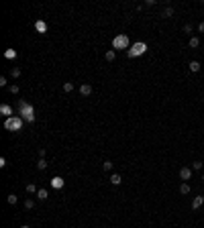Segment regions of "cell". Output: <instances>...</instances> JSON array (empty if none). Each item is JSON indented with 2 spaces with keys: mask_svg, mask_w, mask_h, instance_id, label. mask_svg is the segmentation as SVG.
I'll return each mask as SVG.
<instances>
[{
  "mask_svg": "<svg viewBox=\"0 0 204 228\" xmlns=\"http://www.w3.org/2000/svg\"><path fill=\"white\" fill-rule=\"evenodd\" d=\"M35 29H37V33L45 35L47 33V22H45V20H37V22H35Z\"/></svg>",
  "mask_w": 204,
  "mask_h": 228,
  "instance_id": "52a82bcc",
  "label": "cell"
},
{
  "mask_svg": "<svg viewBox=\"0 0 204 228\" xmlns=\"http://www.w3.org/2000/svg\"><path fill=\"white\" fill-rule=\"evenodd\" d=\"M161 16H163V19H171V16H174V8H171V6H165V8L161 10Z\"/></svg>",
  "mask_w": 204,
  "mask_h": 228,
  "instance_id": "8fae6325",
  "label": "cell"
},
{
  "mask_svg": "<svg viewBox=\"0 0 204 228\" xmlns=\"http://www.w3.org/2000/svg\"><path fill=\"white\" fill-rule=\"evenodd\" d=\"M202 165H204L202 161H194V163H192V169H196V171H200V169H202Z\"/></svg>",
  "mask_w": 204,
  "mask_h": 228,
  "instance_id": "484cf974",
  "label": "cell"
},
{
  "mask_svg": "<svg viewBox=\"0 0 204 228\" xmlns=\"http://www.w3.org/2000/svg\"><path fill=\"white\" fill-rule=\"evenodd\" d=\"M4 126H6L8 130H12V133H19L20 128H23V118H20V116H10V118H6Z\"/></svg>",
  "mask_w": 204,
  "mask_h": 228,
  "instance_id": "3957f363",
  "label": "cell"
},
{
  "mask_svg": "<svg viewBox=\"0 0 204 228\" xmlns=\"http://www.w3.org/2000/svg\"><path fill=\"white\" fill-rule=\"evenodd\" d=\"M129 45H131V41H129V37H127L125 33L116 35L114 39H112V49H114V51H121V49L129 51Z\"/></svg>",
  "mask_w": 204,
  "mask_h": 228,
  "instance_id": "7a4b0ae2",
  "label": "cell"
},
{
  "mask_svg": "<svg viewBox=\"0 0 204 228\" xmlns=\"http://www.w3.org/2000/svg\"><path fill=\"white\" fill-rule=\"evenodd\" d=\"M10 75H12V80L20 78V69H19V67H12V69H10Z\"/></svg>",
  "mask_w": 204,
  "mask_h": 228,
  "instance_id": "603a6c76",
  "label": "cell"
},
{
  "mask_svg": "<svg viewBox=\"0 0 204 228\" xmlns=\"http://www.w3.org/2000/svg\"><path fill=\"white\" fill-rule=\"evenodd\" d=\"M0 114L6 116V118H10V116H12V108L8 106V104H2V106H0Z\"/></svg>",
  "mask_w": 204,
  "mask_h": 228,
  "instance_id": "9c48e42d",
  "label": "cell"
},
{
  "mask_svg": "<svg viewBox=\"0 0 204 228\" xmlns=\"http://www.w3.org/2000/svg\"><path fill=\"white\" fill-rule=\"evenodd\" d=\"M37 192H39V189H37L35 183H29V185H27V194H37Z\"/></svg>",
  "mask_w": 204,
  "mask_h": 228,
  "instance_id": "7402d4cb",
  "label": "cell"
},
{
  "mask_svg": "<svg viewBox=\"0 0 204 228\" xmlns=\"http://www.w3.org/2000/svg\"><path fill=\"white\" fill-rule=\"evenodd\" d=\"M39 157H41V159H45V149H43V147L39 149Z\"/></svg>",
  "mask_w": 204,
  "mask_h": 228,
  "instance_id": "f546056e",
  "label": "cell"
},
{
  "mask_svg": "<svg viewBox=\"0 0 204 228\" xmlns=\"http://www.w3.org/2000/svg\"><path fill=\"white\" fill-rule=\"evenodd\" d=\"M35 195H37V200H41V202H43V200H47V198H49L47 189H39V192H37Z\"/></svg>",
  "mask_w": 204,
  "mask_h": 228,
  "instance_id": "4fadbf2b",
  "label": "cell"
},
{
  "mask_svg": "<svg viewBox=\"0 0 204 228\" xmlns=\"http://www.w3.org/2000/svg\"><path fill=\"white\" fill-rule=\"evenodd\" d=\"M112 165H114L112 161H104V163H102V169H104V171H110V169H112Z\"/></svg>",
  "mask_w": 204,
  "mask_h": 228,
  "instance_id": "cb8c5ba5",
  "label": "cell"
},
{
  "mask_svg": "<svg viewBox=\"0 0 204 228\" xmlns=\"http://www.w3.org/2000/svg\"><path fill=\"white\" fill-rule=\"evenodd\" d=\"M202 181H204V173H202Z\"/></svg>",
  "mask_w": 204,
  "mask_h": 228,
  "instance_id": "d6a6232c",
  "label": "cell"
},
{
  "mask_svg": "<svg viewBox=\"0 0 204 228\" xmlns=\"http://www.w3.org/2000/svg\"><path fill=\"white\" fill-rule=\"evenodd\" d=\"M180 194H184V195H186V194H190V185H188L186 181H184L182 185H180Z\"/></svg>",
  "mask_w": 204,
  "mask_h": 228,
  "instance_id": "ffe728a7",
  "label": "cell"
},
{
  "mask_svg": "<svg viewBox=\"0 0 204 228\" xmlns=\"http://www.w3.org/2000/svg\"><path fill=\"white\" fill-rule=\"evenodd\" d=\"M104 57H106V61H114L116 51H114V49H110V51H106V55H104Z\"/></svg>",
  "mask_w": 204,
  "mask_h": 228,
  "instance_id": "d6986e66",
  "label": "cell"
},
{
  "mask_svg": "<svg viewBox=\"0 0 204 228\" xmlns=\"http://www.w3.org/2000/svg\"><path fill=\"white\" fill-rule=\"evenodd\" d=\"M4 57H6V59H16V51H14V49H6V51H4Z\"/></svg>",
  "mask_w": 204,
  "mask_h": 228,
  "instance_id": "9a60e30c",
  "label": "cell"
},
{
  "mask_svg": "<svg viewBox=\"0 0 204 228\" xmlns=\"http://www.w3.org/2000/svg\"><path fill=\"white\" fill-rule=\"evenodd\" d=\"M47 165H49V163L45 161V159H39V161H37V169H39V171H45Z\"/></svg>",
  "mask_w": 204,
  "mask_h": 228,
  "instance_id": "e0dca14e",
  "label": "cell"
},
{
  "mask_svg": "<svg viewBox=\"0 0 204 228\" xmlns=\"http://www.w3.org/2000/svg\"><path fill=\"white\" fill-rule=\"evenodd\" d=\"M19 108H20V118L25 122H35V108L31 106V104H27L25 100H20L19 102Z\"/></svg>",
  "mask_w": 204,
  "mask_h": 228,
  "instance_id": "6da1fadb",
  "label": "cell"
},
{
  "mask_svg": "<svg viewBox=\"0 0 204 228\" xmlns=\"http://www.w3.org/2000/svg\"><path fill=\"white\" fill-rule=\"evenodd\" d=\"M145 51H147V45H145L143 41H139V43H135V45L127 51V55H129V57H139V55H143Z\"/></svg>",
  "mask_w": 204,
  "mask_h": 228,
  "instance_id": "277c9868",
  "label": "cell"
},
{
  "mask_svg": "<svg viewBox=\"0 0 204 228\" xmlns=\"http://www.w3.org/2000/svg\"><path fill=\"white\" fill-rule=\"evenodd\" d=\"M188 45H190L192 49H196L198 45H200V39H198V37H190V41H188Z\"/></svg>",
  "mask_w": 204,
  "mask_h": 228,
  "instance_id": "2e32d148",
  "label": "cell"
},
{
  "mask_svg": "<svg viewBox=\"0 0 204 228\" xmlns=\"http://www.w3.org/2000/svg\"><path fill=\"white\" fill-rule=\"evenodd\" d=\"M188 67H190V71H192V74L200 71V63H198V61H190V63H188Z\"/></svg>",
  "mask_w": 204,
  "mask_h": 228,
  "instance_id": "5bb4252c",
  "label": "cell"
},
{
  "mask_svg": "<svg viewBox=\"0 0 204 228\" xmlns=\"http://www.w3.org/2000/svg\"><path fill=\"white\" fill-rule=\"evenodd\" d=\"M0 86H2V88H8V81H6V78H0Z\"/></svg>",
  "mask_w": 204,
  "mask_h": 228,
  "instance_id": "f1b7e54d",
  "label": "cell"
},
{
  "mask_svg": "<svg viewBox=\"0 0 204 228\" xmlns=\"http://www.w3.org/2000/svg\"><path fill=\"white\" fill-rule=\"evenodd\" d=\"M121 181H122V177L118 173H112L110 175V183H112V185H121Z\"/></svg>",
  "mask_w": 204,
  "mask_h": 228,
  "instance_id": "7c38bea8",
  "label": "cell"
},
{
  "mask_svg": "<svg viewBox=\"0 0 204 228\" xmlns=\"http://www.w3.org/2000/svg\"><path fill=\"white\" fill-rule=\"evenodd\" d=\"M63 185H65V181L61 179V177H53V179H51V188L53 189H61Z\"/></svg>",
  "mask_w": 204,
  "mask_h": 228,
  "instance_id": "ba28073f",
  "label": "cell"
},
{
  "mask_svg": "<svg viewBox=\"0 0 204 228\" xmlns=\"http://www.w3.org/2000/svg\"><path fill=\"white\" fill-rule=\"evenodd\" d=\"M202 102H204V98H202Z\"/></svg>",
  "mask_w": 204,
  "mask_h": 228,
  "instance_id": "836d02e7",
  "label": "cell"
},
{
  "mask_svg": "<svg viewBox=\"0 0 204 228\" xmlns=\"http://www.w3.org/2000/svg\"><path fill=\"white\" fill-rule=\"evenodd\" d=\"M8 92H10V94H19V86H16V84H10V86H8Z\"/></svg>",
  "mask_w": 204,
  "mask_h": 228,
  "instance_id": "d4e9b609",
  "label": "cell"
},
{
  "mask_svg": "<svg viewBox=\"0 0 204 228\" xmlns=\"http://www.w3.org/2000/svg\"><path fill=\"white\" fill-rule=\"evenodd\" d=\"M25 208H27V210H33V208H35V200L27 198V200H25Z\"/></svg>",
  "mask_w": 204,
  "mask_h": 228,
  "instance_id": "44dd1931",
  "label": "cell"
},
{
  "mask_svg": "<svg viewBox=\"0 0 204 228\" xmlns=\"http://www.w3.org/2000/svg\"><path fill=\"white\" fill-rule=\"evenodd\" d=\"M6 200H8V204H16V202H19V198H16L14 194H10V195L6 198Z\"/></svg>",
  "mask_w": 204,
  "mask_h": 228,
  "instance_id": "83f0119b",
  "label": "cell"
},
{
  "mask_svg": "<svg viewBox=\"0 0 204 228\" xmlns=\"http://www.w3.org/2000/svg\"><path fill=\"white\" fill-rule=\"evenodd\" d=\"M180 179H184V181L192 179V169L190 167H182L180 169Z\"/></svg>",
  "mask_w": 204,
  "mask_h": 228,
  "instance_id": "5b68a950",
  "label": "cell"
},
{
  "mask_svg": "<svg viewBox=\"0 0 204 228\" xmlns=\"http://www.w3.org/2000/svg\"><path fill=\"white\" fill-rule=\"evenodd\" d=\"M192 31H194V29H192V25H190V22H186V25H184V33L192 35Z\"/></svg>",
  "mask_w": 204,
  "mask_h": 228,
  "instance_id": "4316f807",
  "label": "cell"
},
{
  "mask_svg": "<svg viewBox=\"0 0 204 228\" xmlns=\"http://www.w3.org/2000/svg\"><path fill=\"white\" fill-rule=\"evenodd\" d=\"M80 94L82 96H90L92 94V86H90V84H82L80 86Z\"/></svg>",
  "mask_w": 204,
  "mask_h": 228,
  "instance_id": "30bf717a",
  "label": "cell"
},
{
  "mask_svg": "<svg viewBox=\"0 0 204 228\" xmlns=\"http://www.w3.org/2000/svg\"><path fill=\"white\" fill-rule=\"evenodd\" d=\"M20 228H31V226H29V224H23V226H20Z\"/></svg>",
  "mask_w": 204,
  "mask_h": 228,
  "instance_id": "1f68e13d",
  "label": "cell"
},
{
  "mask_svg": "<svg viewBox=\"0 0 204 228\" xmlns=\"http://www.w3.org/2000/svg\"><path fill=\"white\" fill-rule=\"evenodd\" d=\"M74 84H72V81H65V84H63V92H65V94H69V92H74Z\"/></svg>",
  "mask_w": 204,
  "mask_h": 228,
  "instance_id": "ac0fdd59",
  "label": "cell"
},
{
  "mask_svg": "<svg viewBox=\"0 0 204 228\" xmlns=\"http://www.w3.org/2000/svg\"><path fill=\"white\" fill-rule=\"evenodd\" d=\"M198 31H200V33H204V22H200V25H198Z\"/></svg>",
  "mask_w": 204,
  "mask_h": 228,
  "instance_id": "4dcf8cb0",
  "label": "cell"
},
{
  "mask_svg": "<svg viewBox=\"0 0 204 228\" xmlns=\"http://www.w3.org/2000/svg\"><path fill=\"white\" fill-rule=\"evenodd\" d=\"M204 204V195H196L194 200H192V210H200Z\"/></svg>",
  "mask_w": 204,
  "mask_h": 228,
  "instance_id": "8992f818",
  "label": "cell"
}]
</instances>
